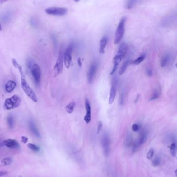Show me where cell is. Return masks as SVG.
<instances>
[{
    "label": "cell",
    "instance_id": "obj_24",
    "mask_svg": "<svg viewBox=\"0 0 177 177\" xmlns=\"http://www.w3.org/2000/svg\"><path fill=\"white\" fill-rule=\"evenodd\" d=\"M138 0H128L126 7L128 9H131L135 6V5L138 2Z\"/></svg>",
    "mask_w": 177,
    "mask_h": 177
},
{
    "label": "cell",
    "instance_id": "obj_8",
    "mask_svg": "<svg viewBox=\"0 0 177 177\" xmlns=\"http://www.w3.org/2000/svg\"><path fill=\"white\" fill-rule=\"evenodd\" d=\"M147 135H148V132H147V129H143L141 130L138 140L133 145V152H136V151L137 150V149H138L139 147L145 143L147 140Z\"/></svg>",
    "mask_w": 177,
    "mask_h": 177
},
{
    "label": "cell",
    "instance_id": "obj_22",
    "mask_svg": "<svg viewBox=\"0 0 177 177\" xmlns=\"http://www.w3.org/2000/svg\"><path fill=\"white\" fill-rule=\"evenodd\" d=\"M170 150L171 154L173 157H175L176 153H177V144L175 142L172 143L170 147Z\"/></svg>",
    "mask_w": 177,
    "mask_h": 177
},
{
    "label": "cell",
    "instance_id": "obj_17",
    "mask_svg": "<svg viewBox=\"0 0 177 177\" xmlns=\"http://www.w3.org/2000/svg\"><path fill=\"white\" fill-rule=\"evenodd\" d=\"M108 43V38L106 36L102 37L100 41L99 45V52L101 53H104L105 51V48Z\"/></svg>",
    "mask_w": 177,
    "mask_h": 177
},
{
    "label": "cell",
    "instance_id": "obj_27",
    "mask_svg": "<svg viewBox=\"0 0 177 177\" xmlns=\"http://www.w3.org/2000/svg\"><path fill=\"white\" fill-rule=\"evenodd\" d=\"M161 163V159L158 157H155V158L152 161V165L154 167L159 166Z\"/></svg>",
    "mask_w": 177,
    "mask_h": 177
},
{
    "label": "cell",
    "instance_id": "obj_21",
    "mask_svg": "<svg viewBox=\"0 0 177 177\" xmlns=\"http://www.w3.org/2000/svg\"><path fill=\"white\" fill-rule=\"evenodd\" d=\"M14 118L12 115L8 116L7 118V122L10 129H13L14 126Z\"/></svg>",
    "mask_w": 177,
    "mask_h": 177
},
{
    "label": "cell",
    "instance_id": "obj_18",
    "mask_svg": "<svg viewBox=\"0 0 177 177\" xmlns=\"http://www.w3.org/2000/svg\"><path fill=\"white\" fill-rule=\"evenodd\" d=\"M170 60V56L169 54H165L163 56L161 60V67H165L169 63V61Z\"/></svg>",
    "mask_w": 177,
    "mask_h": 177
},
{
    "label": "cell",
    "instance_id": "obj_20",
    "mask_svg": "<svg viewBox=\"0 0 177 177\" xmlns=\"http://www.w3.org/2000/svg\"><path fill=\"white\" fill-rule=\"evenodd\" d=\"M129 62V60L128 59L123 63L122 66L119 69V75H122L125 72L126 70L127 69V66L128 65Z\"/></svg>",
    "mask_w": 177,
    "mask_h": 177
},
{
    "label": "cell",
    "instance_id": "obj_26",
    "mask_svg": "<svg viewBox=\"0 0 177 177\" xmlns=\"http://www.w3.org/2000/svg\"><path fill=\"white\" fill-rule=\"evenodd\" d=\"M12 163V159L10 157H7L4 158L1 161V164L2 166H6V165H9Z\"/></svg>",
    "mask_w": 177,
    "mask_h": 177
},
{
    "label": "cell",
    "instance_id": "obj_28",
    "mask_svg": "<svg viewBox=\"0 0 177 177\" xmlns=\"http://www.w3.org/2000/svg\"><path fill=\"white\" fill-rule=\"evenodd\" d=\"M28 147L31 150L35 152L39 151L40 149L38 147V146H36L35 144H33V143H29L28 144Z\"/></svg>",
    "mask_w": 177,
    "mask_h": 177
},
{
    "label": "cell",
    "instance_id": "obj_2",
    "mask_svg": "<svg viewBox=\"0 0 177 177\" xmlns=\"http://www.w3.org/2000/svg\"><path fill=\"white\" fill-rule=\"evenodd\" d=\"M21 85L22 87V90L26 94L27 96L31 99L34 102H38V98L36 96L35 92L31 88L29 85L26 79L25 76H21Z\"/></svg>",
    "mask_w": 177,
    "mask_h": 177
},
{
    "label": "cell",
    "instance_id": "obj_6",
    "mask_svg": "<svg viewBox=\"0 0 177 177\" xmlns=\"http://www.w3.org/2000/svg\"><path fill=\"white\" fill-rule=\"evenodd\" d=\"M63 62H64V53L63 50H60L54 67L55 76H58L63 71Z\"/></svg>",
    "mask_w": 177,
    "mask_h": 177
},
{
    "label": "cell",
    "instance_id": "obj_32",
    "mask_svg": "<svg viewBox=\"0 0 177 177\" xmlns=\"http://www.w3.org/2000/svg\"><path fill=\"white\" fill-rule=\"evenodd\" d=\"M102 126H103V124H102V122L99 121L97 125V134H99V132L102 130Z\"/></svg>",
    "mask_w": 177,
    "mask_h": 177
},
{
    "label": "cell",
    "instance_id": "obj_11",
    "mask_svg": "<svg viewBox=\"0 0 177 177\" xmlns=\"http://www.w3.org/2000/svg\"><path fill=\"white\" fill-rule=\"evenodd\" d=\"M118 84V79L116 77H114L112 81L111 87L110 90V97L109 99V104H113L116 96V90Z\"/></svg>",
    "mask_w": 177,
    "mask_h": 177
},
{
    "label": "cell",
    "instance_id": "obj_33",
    "mask_svg": "<svg viewBox=\"0 0 177 177\" xmlns=\"http://www.w3.org/2000/svg\"><path fill=\"white\" fill-rule=\"evenodd\" d=\"M146 73H147V75L149 77H151L152 76V74H153L152 69L150 67H147L146 69Z\"/></svg>",
    "mask_w": 177,
    "mask_h": 177
},
{
    "label": "cell",
    "instance_id": "obj_12",
    "mask_svg": "<svg viewBox=\"0 0 177 177\" xmlns=\"http://www.w3.org/2000/svg\"><path fill=\"white\" fill-rule=\"evenodd\" d=\"M98 69V64L96 62H93L90 66L87 73L88 82L92 84L94 80L95 75L96 74Z\"/></svg>",
    "mask_w": 177,
    "mask_h": 177
},
{
    "label": "cell",
    "instance_id": "obj_9",
    "mask_svg": "<svg viewBox=\"0 0 177 177\" xmlns=\"http://www.w3.org/2000/svg\"><path fill=\"white\" fill-rule=\"evenodd\" d=\"M45 12L46 14L50 15L61 16L66 15L67 13L68 10L65 8L54 7L48 8L46 9Z\"/></svg>",
    "mask_w": 177,
    "mask_h": 177
},
{
    "label": "cell",
    "instance_id": "obj_30",
    "mask_svg": "<svg viewBox=\"0 0 177 177\" xmlns=\"http://www.w3.org/2000/svg\"><path fill=\"white\" fill-rule=\"evenodd\" d=\"M154 153V151L153 149H150L149 150V152H147V157L149 160L152 159V157H153Z\"/></svg>",
    "mask_w": 177,
    "mask_h": 177
},
{
    "label": "cell",
    "instance_id": "obj_29",
    "mask_svg": "<svg viewBox=\"0 0 177 177\" xmlns=\"http://www.w3.org/2000/svg\"><path fill=\"white\" fill-rule=\"evenodd\" d=\"M132 129L133 132H138L141 129V125L138 123H135L132 125Z\"/></svg>",
    "mask_w": 177,
    "mask_h": 177
},
{
    "label": "cell",
    "instance_id": "obj_37",
    "mask_svg": "<svg viewBox=\"0 0 177 177\" xmlns=\"http://www.w3.org/2000/svg\"><path fill=\"white\" fill-rule=\"evenodd\" d=\"M7 174V171H1V172H0L1 177H2L3 175H6Z\"/></svg>",
    "mask_w": 177,
    "mask_h": 177
},
{
    "label": "cell",
    "instance_id": "obj_25",
    "mask_svg": "<svg viewBox=\"0 0 177 177\" xmlns=\"http://www.w3.org/2000/svg\"><path fill=\"white\" fill-rule=\"evenodd\" d=\"M160 95V92L158 90H155L153 92V94H152V95L150 99V101H153V100H155V99H157L159 98V96Z\"/></svg>",
    "mask_w": 177,
    "mask_h": 177
},
{
    "label": "cell",
    "instance_id": "obj_4",
    "mask_svg": "<svg viewBox=\"0 0 177 177\" xmlns=\"http://www.w3.org/2000/svg\"><path fill=\"white\" fill-rule=\"evenodd\" d=\"M126 21V18L125 17H123L121 19L118 25L115 35L114 42L115 45L119 44L124 36Z\"/></svg>",
    "mask_w": 177,
    "mask_h": 177
},
{
    "label": "cell",
    "instance_id": "obj_40",
    "mask_svg": "<svg viewBox=\"0 0 177 177\" xmlns=\"http://www.w3.org/2000/svg\"><path fill=\"white\" fill-rule=\"evenodd\" d=\"M75 1L76 2H78V1H80V0H75Z\"/></svg>",
    "mask_w": 177,
    "mask_h": 177
},
{
    "label": "cell",
    "instance_id": "obj_14",
    "mask_svg": "<svg viewBox=\"0 0 177 177\" xmlns=\"http://www.w3.org/2000/svg\"><path fill=\"white\" fill-rule=\"evenodd\" d=\"M4 146L11 149H18L20 148L19 143L16 140L8 139L3 142Z\"/></svg>",
    "mask_w": 177,
    "mask_h": 177
},
{
    "label": "cell",
    "instance_id": "obj_19",
    "mask_svg": "<svg viewBox=\"0 0 177 177\" xmlns=\"http://www.w3.org/2000/svg\"><path fill=\"white\" fill-rule=\"evenodd\" d=\"M75 106V102H69V104L65 107V110L67 113L71 114L73 112Z\"/></svg>",
    "mask_w": 177,
    "mask_h": 177
},
{
    "label": "cell",
    "instance_id": "obj_38",
    "mask_svg": "<svg viewBox=\"0 0 177 177\" xmlns=\"http://www.w3.org/2000/svg\"><path fill=\"white\" fill-rule=\"evenodd\" d=\"M7 0H0V3H3V2H5V1H7Z\"/></svg>",
    "mask_w": 177,
    "mask_h": 177
},
{
    "label": "cell",
    "instance_id": "obj_10",
    "mask_svg": "<svg viewBox=\"0 0 177 177\" xmlns=\"http://www.w3.org/2000/svg\"><path fill=\"white\" fill-rule=\"evenodd\" d=\"M31 71L35 83L37 85L39 84L41 79V70L39 65L34 64L31 68Z\"/></svg>",
    "mask_w": 177,
    "mask_h": 177
},
{
    "label": "cell",
    "instance_id": "obj_15",
    "mask_svg": "<svg viewBox=\"0 0 177 177\" xmlns=\"http://www.w3.org/2000/svg\"><path fill=\"white\" fill-rule=\"evenodd\" d=\"M29 127L30 129L31 132L33 134L37 137H40L41 135L40 134L39 131L38 130V128L36 127V125L32 120L29 121Z\"/></svg>",
    "mask_w": 177,
    "mask_h": 177
},
{
    "label": "cell",
    "instance_id": "obj_35",
    "mask_svg": "<svg viewBox=\"0 0 177 177\" xmlns=\"http://www.w3.org/2000/svg\"><path fill=\"white\" fill-rule=\"evenodd\" d=\"M28 140V139L27 137H21V141H22V143H26Z\"/></svg>",
    "mask_w": 177,
    "mask_h": 177
},
{
    "label": "cell",
    "instance_id": "obj_31",
    "mask_svg": "<svg viewBox=\"0 0 177 177\" xmlns=\"http://www.w3.org/2000/svg\"><path fill=\"white\" fill-rule=\"evenodd\" d=\"M132 136L128 134L127 136V138H126V145L128 147L130 146L131 143H132Z\"/></svg>",
    "mask_w": 177,
    "mask_h": 177
},
{
    "label": "cell",
    "instance_id": "obj_23",
    "mask_svg": "<svg viewBox=\"0 0 177 177\" xmlns=\"http://www.w3.org/2000/svg\"><path fill=\"white\" fill-rule=\"evenodd\" d=\"M145 57H146L145 54H142L138 58H137L136 60L133 61V64H136V65H139L141 63V62H142L144 60V59H145Z\"/></svg>",
    "mask_w": 177,
    "mask_h": 177
},
{
    "label": "cell",
    "instance_id": "obj_1",
    "mask_svg": "<svg viewBox=\"0 0 177 177\" xmlns=\"http://www.w3.org/2000/svg\"><path fill=\"white\" fill-rule=\"evenodd\" d=\"M127 45L125 43H122L119 46L118 53L113 58V67L110 74L113 75L118 70V66L127 53Z\"/></svg>",
    "mask_w": 177,
    "mask_h": 177
},
{
    "label": "cell",
    "instance_id": "obj_34",
    "mask_svg": "<svg viewBox=\"0 0 177 177\" xmlns=\"http://www.w3.org/2000/svg\"><path fill=\"white\" fill-rule=\"evenodd\" d=\"M12 62H13V65H14V66L15 68H19V67L20 66V65H19L18 62H17V61L16 60V59H12Z\"/></svg>",
    "mask_w": 177,
    "mask_h": 177
},
{
    "label": "cell",
    "instance_id": "obj_39",
    "mask_svg": "<svg viewBox=\"0 0 177 177\" xmlns=\"http://www.w3.org/2000/svg\"><path fill=\"white\" fill-rule=\"evenodd\" d=\"M175 175L177 177V169L175 171Z\"/></svg>",
    "mask_w": 177,
    "mask_h": 177
},
{
    "label": "cell",
    "instance_id": "obj_36",
    "mask_svg": "<svg viewBox=\"0 0 177 177\" xmlns=\"http://www.w3.org/2000/svg\"><path fill=\"white\" fill-rule=\"evenodd\" d=\"M77 64H78V66L81 67L82 65V63L81 59L80 57L77 60Z\"/></svg>",
    "mask_w": 177,
    "mask_h": 177
},
{
    "label": "cell",
    "instance_id": "obj_13",
    "mask_svg": "<svg viewBox=\"0 0 177 177\" xmlns=\"http://www.w3.org/2000/svg\"><path fill=\"white\" fill-rule=\"evenodd\" d=\"M85 109H86V115L85 116L84 121L86 123H89L91 121V107L89 100L86 98L85 100Z\"/></svg>",
    "mask_w": 177,
    "mask_h": 177
},
{
    "label": "cell",
    "instance_id": "obj_16",
    "mask_svg": "<svg viewBox=\"0 0 177 177\" xmlns=\"http://www.w3.org/2000/svg\"><path fill=\"white\" fill-rule=\"evenodd\" d=\"M16 87V82L13 80H9L7 82V84H5V91L8 93H11L14 90Z\"/></svg>",
    "mask_w": 177,
    "mask_h": 177
},
{
    "label": "cell",
    "instance_id": "obj_5",
    "mask_svg": "<svg viewBox=\"0 0 177 177\" xmlns=\"http://www.w3.org/2000/svg\"><path fill=\"white\" fill-rule=\"evenodd\" d=\"M73 43H71L66 48L64 53V63L66 68H69L72 63V53L74 49Z\"/></svg>",
    "mask_w": 177,
    "mask_h": 177
},
{
    "label": "cell",
    "instance_id": "obj_3",
    "mask_svg": "<svg viewBox=\"0 0 177 177\" xmlns=\"http://www.w3.org/2000/svg\"><path fill=\"white\" fill-rule=\"evenodd\" d=\"M21 102L20 96L17 95H14L11 98L5 99L4 104V108L6 110H12L19 107Z\"/></svg>",
    "mask_w": 177,
    "mask_h": 177
},
{
    "label": "cell",
    "instance_id": "obj_7",
    "mask_svg": "<svg viewBox=\"0 0 177 177\" xmlns=\"http://www.w3.org/2000/svg\"><path fill=\"white\" fill-rule=\"evenodd\" d=\"M101 143L104 154L105 157H108L109 155L111 150V141L108 134L105 133L103 135L101 138Z\"/></svg>",
    "mask_w": 177,
    "mask_h": 177
}]
</instances>
